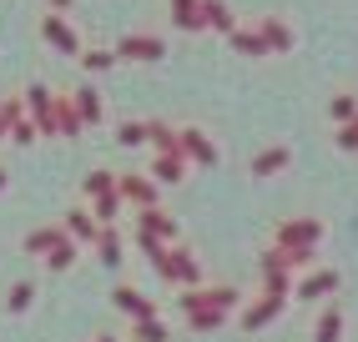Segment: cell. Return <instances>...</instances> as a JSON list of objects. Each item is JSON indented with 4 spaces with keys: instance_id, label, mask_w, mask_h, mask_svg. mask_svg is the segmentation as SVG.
I'll use <instances>...</instances> for the list:
<instances>
[{
    "instance_id": "5bb4252c",
    "label": "cell",
    "mask_w": 358,
    "mask_h": 342,
    "mask_svg": "<svg viewBox=\"0 0 358 342\" xmlns=\"http://www.w3.org/2000/svg\"><path fill=\"white\" fill-rule=\"evenodd\" d=\"M262 40L278 45V51H288V45H293V31L282 26V20H262Z\"/></svg>"
},
{
    "instance_id": "3957f363",
    "label": "cell",
    "mask_w": 358,
    "mask_h": 342,
    "mask_svg": "<svg viewBox=\"0 0 358 342\" xmlns=\"http://www.w3.org/2000/svg\"><path fill=\"white\" fill-rule=\"evenodd\" d=\"M41 36L51 40L56 51H66V56H81V40H76V31H71L61 15H45V20H41Z\"/></svg>"
},
{
    "instance_id": "7c38bea8",
    "label": "cell",
    "mask_w": 358,
    "mask_h": 342,
    "mask_svg": "<svg viewBox=\"0 0 358 342\" xmlns=\"http://www.w3.org/2000/svg\"><path fill=\"white\" fill-rule=\"evenodd\" d=\"M157 181H182V171H187V156L182 151H166V156H157Z\"/></svg>"
},
{
    "instance_id": "30bf717a",
    "label": "cell",
    "mask_w": 358,
    "mask_h": 342,
    "mask_svg": "<svg viewBox=\"0 0 358 342\" xmlns=\"http://www.w3.org/2000/svg\"><path fill=\"white\" fill-rule=\"evenodd\" d=\"M141 227H147V237H166V241H172L177 237V222H172V216H166V211H157V207H147V211H141Z\"/></svg>"
},
{
    "instance_id": "52a82bcc",
    "label": "cell",
    "mask_w": 358,
    "mask_h": 342,
    "mask_svg": "<svg viewBox=\"0 0 358 342\" xmlns=\"http://www.w3.org/2000/svg\"><path fill=\"white\" fill-rule=\"evenodd\" d=\"M56 126L66 131V136H76L86 121H81V111H76V96H56Z\"/></svg>"
},
{
    "instance_id": "7402d4cb",
    "label": "cell",
    "mask_w": 358,
    "mask_h": 342,
    "mask_svg": "<svg viewBox=\"0 0 358 342\" xmlns=\"http://www.w3.org/2000/svg\"><path fill=\"white\" fill-rule=\"evenodd\" d=\"M36 136H41V126H36L31 116H26V121H15V126H10V141H20V146H31Z\"/></svg>"
},
{
    "instance_id": "484cf974",
    "label": "cell",
    "mask_w": 358,
    "mask_h": 342,
    "mask_svg": "<svg viewBox=\"0 0 358 342\" xmlns=\"http://www.w3.org/2000/svg\"><path fill=\"white\" fill-rule=\"evenodd\" d=\"M338 146H343V151H358V116H353L348 126L338 131Z\"/></svg>"
},
{
    "instance_id": "cb8c5ba5",
    "label": "cell",
    "mask_w": 358,
    "mask_h": 342,
    "mask_svg": "<svg viewBox=\"0 0 358 342\" xmlns=\"http://www.w3.org/2000/svg\"><path fill=\"white\" fill-rule=\"evenodd\" d=\"M6 302H10V312H20V307H31V282H15Z\"/></svg>"
},
{
    "instance_id": "5b68a950",
    "label": "cell",
    "mask_w": 358,
    "mask_h": 342,
    "mask_svg": "<svg viewBox=\"0 0 358 342\" xmlns=\"http://www.w3.org/2000/svg\"><path fill=\"white\" fill-rule=\"evenodd\" d=\"M116 191H122L127 202H136L141 211H147V207H152V197H157L152 181H141V177H116Z\"/></svg>"
},
{
    "instance_id": "277c9868",
    "label": "cell",
    "mask_w": 358,
    "mask_h": 342,
    "mask_svg": "<svg viewBox=\"0 0 358 342\" xmlns=\"http://www.w3.org/2000/svg\"><path fill=\"white\" fill-rule=\"evenodd\" d=\"M182 156H192V161L212 166V161H217V146H212V136H202V131L187 126V131H182Z\"/></svg>"
},
{
    "instance_id": "9c48e42d",
    "label": "cell",
    "mask_w": 358,
    "mask_h": 342,
    "mask_svg": "<svg viewBox=\"0 0 358 342\" xmlns=\"http://www.w3.org/2000/svg\"><path fill=\"white\" fill-rule=\"evenodd\" d=\"M66 232H71V237H81V241H96V237H101V227L91 222V211H81V207H71V211H66Z\"/></svg>"
},
{
    "instance_id": "4fadbf2b",
    "label": "cell",
    "mask_w": 358,
    "mask_h": 342,
    "mask_svg": "<svg viewBox=\"0 0 358 342\" xmlns=\"http://www.w3.org/2000/svg\"><path fill=\"white\" fill-rule=\"evenodd\" d=\"M81 191H86V197H111V191H116V177H111V171H91V177L81 181Z\"/></svg>"
},
{
    "instance_id": "e0dca14e",
    "label": "cell",
    "mask_w": 358,
    "mask_h": 342,
    "mask_svg": "<svg viewBox=\"0 0 358 342\" xmlns=\"http://www.w3.org/2000/svg\"><path fill=\"white\" fill-rule=\"evenodd\" d=\"M338 327H343V312H338V307H328V312H323V322H318V342H338Z\"/></svg>"
},
{
    "instance_id": "8fae6325",
    "label": "cell",
    "mask_w": 358,
    "mask_h": 342,
    "mask_svg": "<svg viewBox=\"0 0 358 342\" xmlns=\"http://www.w3.org/2000/svg\"><path fill=\"white\" fill-rule=\"evenodd\" d=\"M282 166H288V146H268L262 156H252V177H273Z\"/></svg>"
},
{
    "instance_id": "6da1fadb",
    "label": "cell",
    "mask_w": 358,
    "mask_h": 342,
    "mask_svg": "<svg viewBox=\"0 0 358 342\" xmlns=\"http://www.w3.org/2000/svg\"><path fill=\"white\" fill-rule=\"evenodd\" d=\"M26 106H31V121L41 126V136H56V131H61V126H56V96L45 91L41 81L26 91Z\"/></svg>"
},
{
    "instance_id": "d4e9b609",
    "label": "cell",
    "mask_w": 358,
    "mask_h": 342,
    "mask_svg": "<svg viewBox=\"0 0 358 342\" xmlns=\"http://www.w3.org/2000/svg\"><path fill=\"white\" fill-rule=\"evenodd\" d=\"M333 116H338V121H353V116H358V101H353V96H333Z\"/></svg>"
},
{
    "instance_id": "4316f807",
    "label": "cell",
    "mask_w": 358,
    "mask_h": 342,
    "mask_svg": "<svg viewBox=\"0 0 358 342\" xmlns=\"http://www.w3.org/2000/svg\"><path fill=\"white\" fill-rule=\"evenodd\" d=\"M141 337H147V342H162V337H166V332H162V327H157V322H141Z\"/></svg>"
},
{
    "instance_id": "ac0fdd59",
    "label": "cell",
    "mask_w": 358,
    "mask_h": 342,
    "mask_svg": "<svg viewBox=\"0 0 358 342\" xmlns=\"http://www.w3.org/2000/svg\"><path fill=\"white\" fill-rule=\"evenodd\" d=\"M56 237H61V227H41V232H31V237H26V252H51Z\"/></svg>"
},
{
    "instance_id": "7a4b0ae2",
    "label": "cell",
    "mask_w": 358,
    "mask_h": 342,
    "mask_svg": "<svg viewBox=\"0 0 358 342\" xmlns=\"http://www.w3.org/2000/svg\"><path fill=\"white\" fill-rule=\"evenodd\" d=\"M116 56H127V61H157V56H166V40L136 31V36H127L122 45H116Z\"/></svg>"
},
{
    "instance_id": "d6986e66",
    "label": "cell",
    "mask_w": 358,
    "mask_h": 342,
    "mask_svg": "<svg viewBox=\"0 0 358 342\" xmlns=\"http://www.w3.org/2000/svg\"><path fill=\"white\" fill-rule=\"evenodd\" d=\"M328 287H338V272H318V277H308V282H303V297H318V292H328Z\"/></svg>"
},
{
    "instance_id": "9a60e30c",
    "label": "cell",
    "mask_w": 358,
    "mask_h": 342,
    "mask_svg": "<svg viewBox=\"0 0 358 342\" xmlns=\"http://www.w3.org/2000/svg\"><path fill=\"white\" fill-rule=\"evenodd\" d=\"M232 45L248 51V56H268V40H262L257 31H232Z\"/></svg>"
},
{
    "instance_id": "ffe728a7",
    "label": "cell",
    "mask_w": 358,
    "mask_h": 342,
    "mask_svg": "<svg viewBox=\"0 0 358 342\" xmlns=\"http://www.w3.org/2000/svg\"><path fill=\"white\" fill-rule=\"evenodd\" d=\"M96 241H101V262H122V241H116V232H111V227H101V237H96Z\"/></svg>"
},
{
    "instance_id": "ba28073f",
    "label": "cell",
    "mask_w": 358,
    "mask_h": 342,
    "mask_svg": "<svg viewBox=\"0 0 358 342\" xmlns=\"http://www.w3.org/2000/svg\"><path fill=\"white\" fill-rule=\"evenodd\" d=\"M172 20L182 31H202L207 20H202V0H172Z\"/></svg>"
},
{
    "instance_id": "8992f818",
    "label": "cell",
    "mask_w": 358,
    "mask_h": 342,
    "mask_svg": "<svg viewBox=\"0 0 358 342\" xmlns=\"http://www.w3.org/2000/svg\"><path fill=\"white\" fill-rule=\"evenodd\" d=\"M76 96V111H81V121H91V126H96V121L106 116V106H101V91L96 86H81V91H71Z\"/></svg>"
},
{
    "instance_id": "44dd1931",
    "label": "cell",
    "mask_w": 358,
    "mask_h": 342,
    "mask_svg": "<svg viewBox=\"0 0 358 342\" xmlns=\"http://www.w3.org/2000/svg\"><path fill=\"white\" fill-rule=\"evenodd\" d=\"M116 61H122L116 51H86V56H81V66H86V70H106V66H116Z\"/></svg>"
},
{
    "instance_id": "603a6c76",
    "label": "cell",
    "mask_w": 358,
    "mask_h": 342,
    "mask_svg": "<svg viewBox=\"0 0 358 342\" xmlns=\"http://www.w3.org/2000/svg\"><path fill=\"white\" fill-rule=\"evenodd\" d=\"M116 141H122V146H136V141H147V126H141V121H122Z\"/></svg>"
},
{
    "instance_id": "f1b7e54d",
    "label": "cell",
    "mask_w": 358,
    "mask_h": 342,
    "mask_svg": "<svg viewBox=\"0 0 358 342\" xmlns=\"http://www.w3.org/2000/svg\"><path fill=\"white\" fill-rule=\"evenodd\" d=\"M51 6H56V10H66V6H71V0H51Z\"/></svg>"
},
{
    "instance_id": "83f0119b",
    "label": "cell",
    "mask_w": 358,
    "mask_h": 342,
    "mask_svg": "<svg viewBox=\"0 0 358 342\" xmlns=\"http://www.w3.org/2000/svg\"><path fill=\"white\" fill-rule=\"evenodd\" d=\"M6 181H10V171H0V191H6Z\"/></svg>"
},
{
    "instance_id": "2e32d148",
    "label": "cell",
    "mask_w": 358,
    "mask_h": 342,
    "mask_svg": "<svg viewBox=\"0 0 358 342\" xmlns=\"http://www.w3.org/2000/svg\"><path fill=\"white\" fill-rule=\"evenodd\" d=\"M116 307H127L136 317H152V302H141V292H131V287H116Z\"/></svg>"
}]
</instances>
